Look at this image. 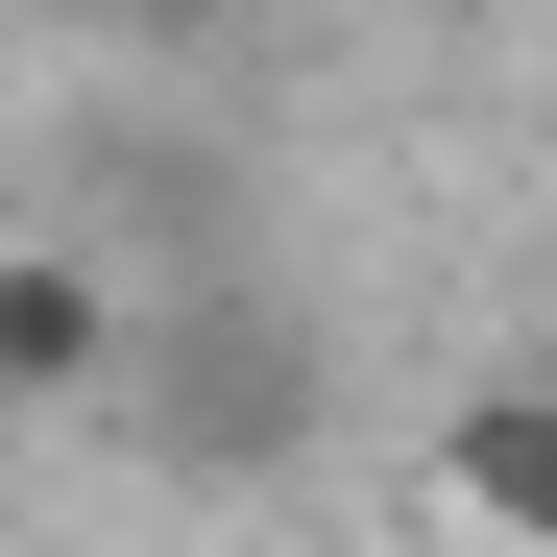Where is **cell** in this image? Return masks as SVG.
I'll return each instance as SVG.
<instances>
[{"mask_svg":"<svg viewBox=\"0 0 557 557\" xmlns=\"http://www.w3.org/2000/svg\"><path fill=\"white\" fill-rule=\"evenodd\" d=\"M460 485H485L509 533H557V412H460Z\"/></svg>","mask_w":557,"mask_h":557,"instance_id":"1","label":"cell"}]
</instances>
